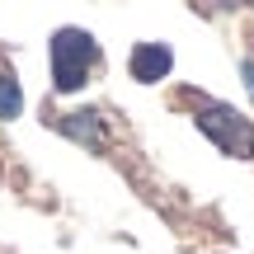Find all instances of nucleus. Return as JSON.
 <instances>
[{
    "instance_id": "obj_4",
    "label": "nucleus",
    "mask_w": 254,
    "mask_h": 254,
    "mask_svg": "<svg viewBox=\"0 0 254 254\" xmlns=\"http://www.w3.org/2000/svg\"><path fill=\"white\" fill-rule=\"evenodd\" d=\"M19 113H24V90H19L9 62L0 57V118H19Z\"/></svg>"
},
{
    "instance_id": "obj_3",
    "label": "nucleus",
    "mask_w": 254,
    "mask_h": 254,
    "mask_svg": "<svg viewBox=\"0 0 254 254\" xmlns=\"http://www.w3.org/2000/svg\"><path fill=\"white\" fill-rule=\"evenodd\" d=\"M127 66H132V75H136L141 85H155V80H165V75H170L174 52H170L165 43H141V47L132 52V62H127Z\"/></svg>"
},
{
    "instance_id": "obj_1",
    "label": "nucleus",
    "mask_w": 254,
    "mask_h": 254,
    "mask_svg": "<svg viewBox=\"0 0 254 254\" xmlns=\"http://www.w3.org/2000/svg\"><path fill=\"white\" fill-rule=\"evenodd\" d=\"M94 62H99V43L85 28H57V38H52V85L62 94L80 90L90 80Z\"/></svg>"
},
{
    "instance_id": "obj_2",
    "label": "nucleus",
    "mask_w": 254,
    "mask_h": 254,
    "mask_svg": "<svg viewBox=\"0 0 254 254\" xmlns=\"http://www.w3.org/2000/svg\"><path fill=\"white\" fill-rule=\"evenodd\" d=\"M198 127H202V132H207L226 155H240V160H250V155H254V123L245 118V113L217 109V104H212V109L198 113Z\"/></svg>"
}]
</instances>
